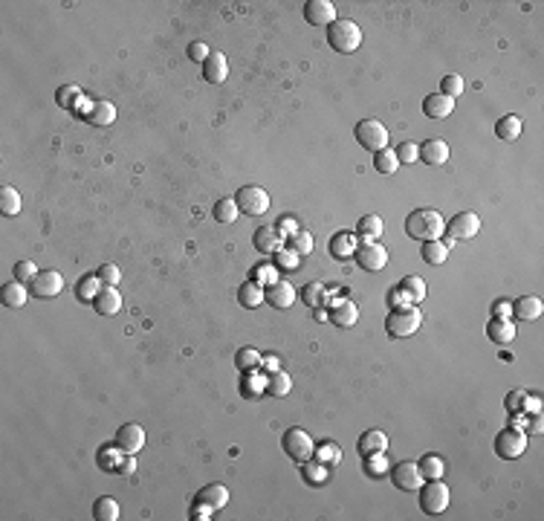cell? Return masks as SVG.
Returning <instances> with one entry per match:
<instances>
[{"instance_id": "f35d334b", "label": "cell", "mask_w": 544, "mask_h": 521, "mask_svg": "<svg viewBox=\"0 0 544 521\" xmlns=\"http://www.w3.org/2000/svg\"><path fill=\"white\" fill-rule=\"evenodd\" d=\"M374 168H376L379 174H397L400 159H397V154H394L391 148H383V151L374 154Z\"/></svg>"}, {"instance_id": "7402d4cb", "label": "cell", "mask_w": 544, "mask_h": 521, "mask_svg": "<svg viewBox=\"0 0 544 521\" xmlns=\"http://www.w3.org/2000/svg\"><path fill=\"white\" fill-rule=\"evenodd\" d=\"M486 336H489V342H495V345H509V342L516 339V324L509 319H492L486 324Z\"/></svg>"}, {"instance_id": "30bf717a", "label": "cell", "mask_w": 544, "mask_h": 521, "mask_svg": "<svg viewBox=\"0 0 544 521\" xmlns=\"http://www.w3.org/2000/svg\"><path fill=\"white\" fill-rule=\"evenodd\" d=\"M446 232L452 240H472L481 232V218H477L475 211H460V215H455L446 223Z\"/></svg>"}, {"instance_id": "8fae6325", "label": "cell", "mask_w": 544, "mask_h": 521, "mask_svg": "<svg viewBox=\"0 0 544 521\" xmlns=\"http://www.w3.org/2000/svg\"><path fill=\"white\" fill-rule=\"evenodd\" d=\"M142 446H145V429L139 423H125V426H119L116 449L122 454H137V452H142Z\"/></svg>"}, {"instance_id": "5b68a950", "label": "cell", "mask_w": 544, "mask_h": 521, "mask_svg": "<svg viewBox=\"0 0 544 521\" xmlns=\"http://www.w3.org/2000/svg\"><path fill=\"white\" fill-rule=\"evenodd\" d=\"M356 142L365 151H374V154L383 151V148H388V127L379 119H362L356 125Z\"/></svg>"}, {"instance_id": "ac0fdd59", "label": "cell", "mask_w": 544, "mask_h": 521, "mask_svg": "<svg viewBox=\"0 0 544 521\" xmlns=\"http://www.w3.org/2000/svg\"><path fill=\"white\" fill-rule=\"evenodd\" d=\"M295 287L290 284V281H272L270 284V290H267V301L272 304V307H278V310H287V307H292L295 304Z\"/></svg>"}, {"instance_id": "d6986e66", "label": "cell", "mask_w": 544, "mask_h": 521, "mask_svg": "<svg viewBox=\"0 0 544 521\" xmlns=\"http://www.w3.org/2000/svg\"><path fill=\"white\" fill-rule=\"evenodd\" d=\"M252 243H255V249L263 252V255H275L278 249L284 247V243H281V235H278L275 226H261V229H255Z\"/></svg>"}, {"instance_id": "5bb4252c", "label": "cell", "mask_w": 544, "mask_h": 521, "mask_svg": "<svg viewBox=\"0 0 544 521\" xmlns=\"http://www.w3.org/2000/svg\"><path fill=\"white\" fill-rule=\"evenodd\" d=\"M304 18L313 26H331V24H336V6L331 0H307Z\"/></svg>"}, {"instance_id": "681fc988", "label": "cell", "mask_w": 544, "mask_h": 521, "mask_svg": "<svg viewBox=\"0 0 544 521\" xmlns=\"http://www.w3.org/2000/svg\"><path fill=\"white\" fill-rule=\"evenodd\" d=\"M394 154H397V159H400V162L411 166V162H417V159H420V145H417V142H403Z\"/></svg>"}, {"instance_id": "c3c4849f", "label": "cell", "mask_w": 544, "mask_h": 521, "mask_svg": "<svg viewBox=\"0 0 544 521\" xmlns=\"http://www.w3.org/2000/svg\"><path fill=\"white\" fill-rule=\"evenodd\" d=\"M98 279H102L105 287H116L122 281V270L116 264H102L98 267Z\"/></svg>"}, {"instance_id": "603a6c76", "label": "cell", "mask_w": 544, "mask_h": 521, "mask_svg": "<svg viewBox=\"0 0 544 521\" xmlns=\"http://www.w3.org/2000/svg\"><path fill=\"white\" fill-rule=\"evenodd\" d=\"M388 449V434L379 432V429H368L365 434L359 437V454H376V452H385Z\"/></svg>"}, {"instance_id": "3957f363", "label": "cell", "mask_w": 544, "mask_h": 521, "mask_svg": "<svg viewBox=\"0 0 544 521\" xmlns=\"http://www.w3.org/2000/svg\"><path fill=\"white\" fill-rule=\"evenodd\" d=\"M327 44L333 46L336 53L342 55H351L362 46V29L356 21H348V18H336V24H331L327 29Z\"/></svg>"}, {"instance_id": "e575fe53", "label": "cell", "mask_w": 544, "mask_h": 521, "mask_svg": "<svg viewBox=\"0 0 544 521\" xmlns=\"http://www.w3.org/2000/svg\"><path fill=\"white\" fill-rule=\"evenodd\" d=\"M400 290L405 292V299H408L411 304H420V301L425 299V292H428V287H425V281L420 279V275H408V279H403Z\"/></svg>"}, {"instance_id": "11a10c76", "label": "cell", "mask_w": 544, "mask_h": 521, "mask_svg": "<svg viewBox=\"0 0 544 521\" xmlns=\"http://www.w3.org/2000/svg\"><path fill=\"white\" fill-rule=\"evenodd\" d=\"M275 229H278V235L281 238H292L295 232H299V223H295V218H290V215H284L281 220L275 223Z\"/></svg>"}, {"instance_id": "6f0895ef", "label": "cell", "mask_w": 544, "mask_h": 521, "mask_svg": "<svg viewBox=\"0 0 544 521\" xmlns=\"http://www.w3.org/2000/svg\"><path fill=\"white\" fill-rule=\"evenodd\" d=\"M388 299H391V307H400V304H411V301H408V299H405V292H403V290H400V287H394V290H391V296H388Z\"/></svg>"}, {"instance_id": "52a82bcc", "label": "cell", "mask_w": 544, "mask_h": 521, "mask_svg": "<svg viewBox=\"0 0 544 521\" xmlns=\"http://www.w3.org/2000/svg\"><path fill=\"white\" fill-rule=\"evenodd\" d=\"M284 452L290 454L292 461H299V463H304V461H310L313 454H316V443H313V437L304 432V429H287L284 432Z\"/></svg>"}, {"instance_id": "db71d44e", "label": "cell", "mask_w": 544, "mask_h": 521, "mask_svg": "<svg viewBox=\"0 0 544 521\" xmlns=\"http://www.w3.org/2000/svg\"><path fill=\"white\" fill-rule=\"evenodd\" d=\"M186 53H188V58H191V61H197V64H206V58L211 55V50H209V44H206V41H191Z\"/></svg>"}, {"instance_id": "60d3db41", "label": "cell", "mask_w": 544, "mask_h": 521, "mask_svg": "<svg viewBox=\"0 0 544 521\" xmlns=\"http://www.w3.org/2000/svg\"><path fill=\"white\" fill-rule=\"evenodd\" d=\"M423 478L425 481H435V478H443V472H446V466H443V458H437V454H423V461L417 463Z\"/></svg>"}, {"instance_id": "e0dca14e", "label": "cell", "mask_w": 544, "mask_h": 521, "mask_svg": "<svg viewBox=\"0 0 544 521\" xmlns=\"http://www.w3.org/2000/svg\"><path fill=\"white\" fill-rule=\"evenodd\" d=\"M423 113L428 119H449L455 113V99H449V96H443V93H432V96H425Z\"/></svg>"}, {"instance_id": "f546056e", "label": "cell", "mask_w": 544, "mask_h": 521, "mask_svg": "<svg viewBox=\"0 0 544 521\" xmlns=\"http://www.w3.org/2000/svg\"><path fill=\"white\" fill-rule=\"evenodd\" d=\"M0 299H3L6 307H12V310H18V307L26 304L29 292H26V284L21 281H12V284H3V292H0Z\"/></svg>"}, {"instance_id": "7a4b0ae2", "label": "cell", "mask_w": 544, "mask_h": 521, "mask_svg": "<svg viewBox=\"0 0 544 521\" xmlns=\"http://www.w3.org/2000/svg\"><path fill=\"white\" fill-rule=\"evenodd\" d=\"M423 324V310L417 304H400L394 307L385 319V330L394 339H405V336H414Z\"/></svg>"}, {"instance_id": "9f6ffc18", "label": "cell", "mask_w": 544, "mask_h": 521, "mask_svg": "<svg viewBox=\"0 0 544 521\" xmlns=\"http://www.w3.org/2000/svg\"><path fill=\"white\" fill-rule=\"evenodd\" d=\"M492 316H495V319H509V316H513V301H507V299L495 301V304H492Z\"/></svg>"}, {"instance_id": "f1b7e54d", "label": "cell", "mask_w": 544, "mask_h": 521, "mask_svg": "<svg viewBox=\"0 0 544 521\" xmlns=\"http://www.w3.org/2000/svg\"><path fill=\"white\" fill-rule=\"evenodd\" d=\"M383 229H385V223H383V218H379V215H365L356 223V232H359V238L365 243L383 238Z\"/></svg>"}, {"instance_id": "277c9868", "label": "cell", "mask_w": 544, "mask_h": 521, "mask_svg": "<svg viewBox=\"0 0 544 521\" xmlns=\"http://www.w3.org/2000/svg\"><path fill=\"white\" fill-rule=\"evenodd\" d=\"M417 493H420V510H423L425 515H440V513L449 510L452 495H449V486L443 484L440 478L425 481Z\"/></svg>"}, {"instance_id": "d6a6232c", "label": "cell", "mask_w": 544, "mask_h": 521, "mask_svg": "<svg viewBox=\"0 0 544 521\" xmlns=\"http://www.w3.org/2000/svg\"><path fill=\"white\" fill-rule=\"evenodd\" d=\"M93 518H96V521H116V518H119V504H116V498H110V495L96 498V504H93Z\"/></svg>"}, {"instance_id": "9a60e30c", "label": "cell", "mask_w": 544, "mask_h": 521, "mask_svg": "<svg viewBox=\"0 0 544 521\" xmlns=\"http://www.w3.org/2000/svg\"><path fill=\"white\" fill-rule=\"evenodd\" d=\"M420 159L425 162V166H446L449 162V142L446 139H428L420 145Z\"/></svg>"}, {"instance_id": "ee69618b", "label": "cell", "mask_w": 544, "mask_h": 521, "mask_svg": "<svg viewBox=\"0 0 544 521\" xmlns=\"http://www.w3.org/2000/svg\"><path fill=\"white\" fill-rule=\"evenodd\" d=\"M301 475H304L307 484H324V481H327V466L319 463V461H316V463H307V461H304Z\"/></svg>"}, {"instance_id": "ffe728a7", "label": "cell", "mask_w": 544, "mask_h": 521, "mask_svg": "<svg viewBox=\"0 0 544 521\" xmlns=\"http://www.w3.org/2000/svg\"><path fill=\"white\" fill-rule=\"evenodd\" d=\"M229 76V61L223 53H211L203 64V78L209 81V85H223Z\"/></svg>"}, {"instance_id": "d590c367", "label": "cell", "mask_w": 544, "mask_h": 521, "mask_svg": "<svg viewBox=\"0 0 544 521\" xmlns=\"http://www.w3.org/2000/svg\"><path fill=\"white\" fill-rule=\"evenodd\" d=\"M267 391L272 397H287L292 391V377H290V373H284V371L270 373V377H267Z\"/></svg>"}, {"instance_id": "ab89813d", "label": "cell", "mask_w": 544, "mask_h": 521, "mask_svg": "<svg viewBox=\"0 0 544 521\" xmlns=\"http://www.w3.org/2000/svg\"><path fill=\"white\" fill-rule=\"evenodd\" d=\"M319 463H324V466H339L342 463V446H336L333 441H327V443H322L319 449H316V454H313Z\"/></svg>"}, {"instance_id": "7c38bea8", "label": "cell", "mask_w": 544, "mask_h": 521, "mask_svg": "<svg viewBox=\"0 0 544 521\" xmlns=\"http://www.w3.org/2000/svg\"><path fill=\"white\" fill-rule=\"evenodd\" d=\"M61 290H64V275L58 270H41L38 279L32 281V292L38 299H55L61 296Z\"/></svg>"}, {"instance_id": "4316f807", "label": "cell", "mask_w": 544, "mask_h": 521, "mask_svg": "<svg viewBox=\"0 0 544 521\" xmlns=\"http://www.w3.org/2000/svg\"><path fill=\"white\" fill-rule=\"evenodd\" d=\"M102 279H98V272H87V275H81L78 279V284H76V296L81 299V301H90L93 304V299L102 292Z\"/></svg>"}, {"instance_id": "484cf974", "label": "cell", "mask_w": 544, "mask_h": 521, "mask_svg": "<svg viewBox=\"0 0 544 521\" xmlns=\"http://www.w3.org/2000/svg\"><path fill=\"white\" fill-rule=\"evenodd\" d=\"M541 310H544V304H541L538 296H521L518 301H513V313H516L521 321H533V319H538Z\"/></svg>"}, {"instance_id": "2e32d148", "label": "cell", "mask_w": 544, "mask_h": 521, "mask_svg": "<svg viewBox=\"0 0 544 521\" xmlns=\"http://www.w3.org/2000/svg\"><path fill=\"white\" fill-rule=\"evenodd\" d=\"M93 310L98 316H116L122 310V292L116 287H102V292L93 299Z\"/></svg>"}, {"instance_id": "f907efd6", "label": "cell", "mask_w": 544, "mask_h": 521, "mask_svg": "<svg viewBox=\"0 0 544 521\" xmlns=\"http://www.w3.org/2000/svg\"><path fill=\"white\" fill-rule=\"evenodd\" d=\"M443 96H449V99H457L460 93H464V78L460 76H443Z\"/></svg>"}, {"instance_id": "4fadbf2b", "label": "cell", "mask_w": 544, "mask_h": 521, "mask_svg": "<svg viewBox=\"0 0 544 521\" xmlns=\"http://www.w3.org/2000/svg\"><path fill=\"white\" fill-rule=\"evenodd\" d=\"M356 260H359V267L362 270H368V272H379L385 264H388V249L385 247H379L376 240H371V243H362V249H356Z\"/></svg>"}, {"instance_id": "74e56055", "label": "cell", "mask_w": 544, "mask_h": 521, "mask_svg": "<svg viewBox=\"0 0 544 521\" xmlns=\"http://www.w3.org/2000/svg\"><path fill=\"white\" fill-rule=\"evenodd\" d=\"M238 215H240V209H238L235 197H223V200L214 203V220L218 223H235Z\"/></svg>"}, {"instance_id": "7bdbcfd3", "label": "cell", "mask_w": 544, "mask_h": 521, "mask_svg": "<svg viewBox=\"0 0 544 521\" xmlns=\"http://www.w3.org/2000/svg\"><path fill=\"white\" fill-rule=\"evenodd\" d=\"M287 247H290V249H295L299 255H310V252H313V235H310V232H304V229H299L292 238H287Z\"/></svg>"}, {"instance_id": "6da1fadb", "label": "cell", "mask_w": 544, "mask_h": 521, "mask_svg": "<svg viewBox=\"0 0 544 521\" xmlns=\"http://www.w3.org/2000/svg\"><path fill=\"white\" fill-rule=\"evenodd\" d=\"M405 232L414 240H440V235L446 232V220L437 209H414L405 218Z\"/></svg>"}, {"instance_id": "91938a15", "label": "cell", "mask_w": 544, "mask_h": 521, "mask_svg": "<svg viewBox=\"0 0 544 521\" xmlns=\"http://www.w3.org/2000/svg\"><path fill=\"white\" fill-rule=\"evenodd\" d=\"M261 362L267 365V371H270V373H275V371H278V360H275V356H267V360H261Z\"/></svg>"}, {"instance_id": "1f68e13d", "label": "cell", "mask_w": 544, "mask_h": 521, "mask_svg": "<svg viewBox=\"0 0 544 521\" xmlns=\"http://www.w3.org/2000/svg\"><path fill=\"white\" fill-rule=\"evenodd\" d=\"M87 119L98 127H107V125L116 122V107H113L110 102H105V99H98V102H93V110H90Z\"/></svg>"}, {"instance_id": "7dc6e473", "label": "cell", "mask_w": 544, "mask_h": 521, "mask_svg": "<svg viewBox=\"0 0 544 521\" xmlns=\"http://www.w3.org/2000/svg\"><path fill=\"white\" fill-rule=\"evenodd\" d=\"M365 469L371 472L374 478H379V475H385L391 466H388V461L383 458V452H376V454H365Z\"/></svg>"}, {"instance_id": "816d5d0a", "label": "cell", "mask_w": 544, "mask_h": 521, "mask_svg": "<svg viewBox=\"0 0 544 521\" xmlns=\"http://www.w3.org/2000/svg\"><path fill=\"white\" fill-rule=\"evenodd\" d=\"M299 252H295V249H290V247H281V249H278L275 252V260H278V267H284V270H295V267H299Z\"/></svg>"}, {"instance_id": "f5cc1de1", "label": "cell", "mask_w": 544, "mask_h": 521, "mask_svg": "<svg viewBox=\"0 0 544 521\" xmlns=\"http://www.w3.org/2000/svg\"><path fill=\"white\" fill-rule=\"evenodd\" d=\"M301 299H304V304H310V307H319V304H322V299H324V290H322V284H319V281L307 284V287L301 290Z\"/></svg>"}, {"instance_id": "f6af8a7d", "label": "cell", "mask_w": 544, "mask_h": 521, "mask_svg": "<svg viewBox=\"0 0 544 521\" xmlns=\"http://www.w3.org/2000/svg\"><path fill=\"white\" fill-rule=\"evenodd\" d=\"M235 365L240 371H249V368H258L261 365V353L255 348H240L238 356H235Z\"/></svg>"}, {"instance_id": "b9f144b4", "label": "cell", "mask_w": 544, "mask_h": 521, "mask_svg": "<svg viewBox=\"0 0 544 521\" xmlns=\"http://www.w3.org/2000/svg\"><path fill=\"white\" fill-rule=\"evenodd\" d=\"M38 267H35V260H18L15 264V281H21V284H32L38 279Z\"/></svg>"}, {"instance_id": "44dd1931", "label": "cell", "mask_w": 544, "mask_h": 521, "mask_svg": "<svg viewBox=\"0 0 544 521\" xmlns=\"http://www.w3.org/2000/svg\"><path fill=\"white\" fill-rule=\"evenodd\" d=\"M331 321L336 324V328H353V324L359 321V307L353 301H348V299L336 301L333 310H331Z\"/></svg>"}, {"instance_id": "9c48e42d", "label": "cell", "mask_w": 544, "mask_h": 521, "mask_svg": "<svg viewBox=\"0 0 544 521\" xmlns=\"http://www.w3.org/2000/svg\"><path fill=\"white\" fill-rule=\"evenodd\" d=\"M391 481H394V486H397V490H403V493H417L420 486L425 484L420 466L411 463V461L394 463V466H391Z\"/></svg>"}, {"instance_id": "ba28073f", "label": "cell", "mask_w": 544, "mask_h": 521, "mask_svg": "<svg viewBox=\"0 0 544 521\" xmlns=\"http://www.w3.org/2000/svg\"><path fill=\"white\" fill-rule=\"evenodd\" d=\"M495 452H498V458H504V461H516V458H521V454L527 452V434L521 432V429H504V432H498V437H495Z\"/></svg>"}, {"instance_id": "cb8c5ba5", "label": "cell", "mask_w": 544, "mask_h": 521, "mask_svg": "<svg viewBox=\"0 0 544 521\" xmlns=\"http://www.w3.org/2000/svg\"><path fill=\"white\" fill-rule=\"evenodd\" d=\"M197 501H200V504H209L211 510H223L226 504H229V490H226L223 484H209V486H203V490H200Z\"/></svg>"}, {"instance_id": "836d02e7", "label": "cell", "mask_w": 544, "mask_h": 521, "mask_svg": "<svg viewBox=\"0 0 544 521\" xmlns=\"http://www.w3.org/2000/svg\"><path fill=\"white\" fill-rule=\"evenodd\" d=\"M18 211H21V194H18V188L3 186V188H0V215H3V218H15Z\"/></svg>"}, {"instance_id": "4dcf8cb0", "label": "cell", "mask_w": 544, "mask_h": 521, "mask_svg": "<svg viewBox=\"0 0 544 521\" xmlns=\"http://www.w3.org/2000/svg\"><path fill=\"white\" fill-rule=\"evenodd\" d=\"M331 255L339 258V260L356 255V238H353L351 232H339V235H333V238H331Z\"/></svg>"}, {"instance_id": "8992f818", "label": "cell", "mask_w": 544, "mask_h": 521, "mask_svg": "<svg viewBox=\"0 0 544 521\" xmlns=\"http://www.w3.org/2000/svg\"><path fill=\"white\" fill-rule=\"evenodd\" d=\"M235 203L243 215L249 218H258V215H267L270 209V191H263L261 186H243L238 194H235Z\"/></svg>"}, {"instance_id": "d4e9b609", "label": "cell", "mask_w": 544, "mask_h": 521, "mask_svg": "<svg viewBox=\"0 0 544 521\" xmlns=\"http://www.w3.org/2000/svg\"><path fill=\"white\" fill-rule=\"evenodd\" d=\"M521 130H524V122H521V116H516V113H509V116H501V119L495 122V136L504 139V142H516V139L521 136Z\"/></svg>"}, {"instance_id": "bcb514c9", "label": "cell", "mask_w": 544, "mask_h": 521, "mask_svg": "<svg viewBox=\"0 0 544 521\" xmlns=\"http://www.w3.org/2000/svg\"><path fill=\"white\" fill-rule=\"evenodd\" d=\"M55 99H58V105H61V107H70V110H76V107H78V102L85 99V93H81L78 87H61Z\"/></svg>"}, {"instance_id": "83f0119b", "label": "cell", "mask_w": 544, "mask_h": 521, "mask_svg": "<svg viewBox=\"0 0 544 521\" xmlns=\"http://www.w3.org/2000/svg\"><path fill=\"white\" fill-rule=\"evenodd\" d=\"M238 301L252 310V307H261L263 301H267V290H263L258 281H246V284H240V290H238Z\"/></svg>"}, {"instance_id": "8d00e7d4", "label": "cell", "mask_w": 544, "mask_h": 521, "mask_svg": "<svg viewBox=\"0 0 544 521\" xmlns=\"http://www.w3.org/2000/svg\"><path fill=\"white\" fill-rule=\"evenodd\" d=\"M449 258V247L443 240H425L423 243V260L425 264H443V260Z\"/></svg>"}, {"instance_id": "680465c9", "label": "cell", "mask_w": 544, "mask_h": 521, "mask_svg": "<svg viewBox=\"0 0 544 521\" xmlns=\"http://www.w3.org/2000/svg\"><path fill=\"white\" fill-rule=\"evenodd\" d=\"M521 397H524V391H513V394H509V409H513V412H518Z\"/></svg>"}]
</instances>
